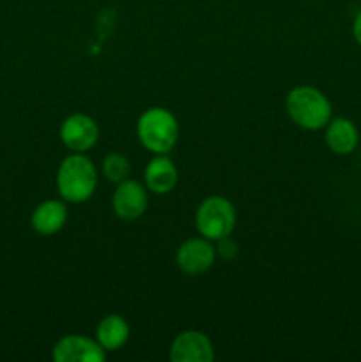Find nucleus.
I'll use <instances>...</instances> for the list:
<instances>
[{
  "label": "nucleus",
  "mask_w": 361,
  "mask_h": 362,
  "mask_svg": "<svg viewBox=\"0 0 361 362\" xmlns=\"http://www.w3.org/2000/svg\"><path fill=\"white\" fill-rule=\"evenodd\" d=\"M131 166L127 158H124L122 154H108L103 161V173H105L106 179L113 184H119L122 180H126L130 177Z\"/></svg>",
  "instance_id": "14"
},
{
  "label": "nucleus",
  "mask_w": 361,
  "mask_h": 362,
  "mask_svg": "<svg viewBox=\"0 0 361 362\" xmlns=\"http://www.w3.org/2000/svg\"><path fill=\"white\" fill-rule=\"evenodd\" d=\"M140 144L152 154H166L172 151L179 138L177 119L165 108H149L140 115L137 124Z\"/></svg>",
  "instance_id": "3"
},
{
  "label": "nucleus",
  "mask_w": 361,
  "mask_h": 362,
  "mask_svg": "<svg viewBox=\"0 0 361 362\" xmlns=\"http://www.w3.org/2000/svg\"><path fill=\"white\" fill-rule=\"evenodd\" d=\"M99 138L98 124L92 117L85 113H73L67 119H64L60 126V140L69 151L73 152H87L96 145Z\"/></svg>",
  "instance_id": "6"
},
{
  "label": "nucleus",
  "mask_w": 361,
  "mask_h": 362,
  "mask_svg": "<svg viewBox=\"0 0 361 362\" xmlns=\"http://www.w3.org/2000/svg\"><path fill=\"white\" fill-rule=\"evenodd\" d=\"M195 225L198 233L205 239H225L236 228V209L227 198L209 197L198 205Z\"/></svg>",
  "instance_id": "4"
},
{
  "label": "nucleus",
  "mask_w": 361,
  "mask_h": 362,
  "mask_svg": "<svg viewBox=\"0 0 361 362\" xmlns=\"http://www.w3.org/2000/svg\"><path fill=\"white\" fill-rule=\"evenodd\" d=\"M326 144L335 154L345 156L356 148L357 129L349 119H335L328 122L326 129Z\"/></svg>",
  "instance_id": "13"
},
{
  "label": "nucleus",
  "mask_w": 361,
  "mask_h": 362,
  "mask_svg": "<svg viewBox=\"0 0 361 362\" xmlns=\"http://www.w3.org/2000/svg\"><path fill=\"white\" fill-rule=\"evenodd\" d=\"M285 105L290 120L304 129H321L331 120V105L328 98L314 87H296L289 92Z\"/></svg>",
  "instance_id": "2"
},
{
  "label": "nucleus",
  "mask_w": 361,
  "mask_h": 362,
  "mask_svg": "<svg viewBox=\"0 0 361 362\" xmlns=\"http://www.w3.org/2000/svg\"><path fill=\"white\" fill-rule=\"evenodd\" d=\"M67 221V207L64 202L59 200H46L39 204L32 212L30 223L34 230L41 235H53Z\"/></svg>",
  "instance_id": "11"
},
{
  "label": "nucleus",
  "mask_w": 361,
  "mask_h": 362,
  "mask_svg": "<svg viewBox=\"0 0 361 362\" xmlns=\"http://www.w3.org/2000/svg\"><path fill=\"white\" fill-rule=\"evenodd\" d=\"M218 243L219 246L216 250V255H219L223 260H232L234 257H237V251L239 250H237V244L230 239V235L225 237V239H219Z\"/></svg>",
  "instance_id": "15"
},
{
  "label": "nucleus",
  "mask_w": 361,
  "mask_h": 362,
  "mask_svg": "<svg viewBox=\"0 0 361 362\" xmlns=\"http://www.w3.org/2000/svg\"><path fill=\"white\" fill-rule=\"evenodd\" d=\"M106 359V350L87 336L69 334L64 336L53 346V361L57 362H103Z\"/></svg>",
  "instance_id": "7"
},
{
  "label": "nucleus",
  "mask_w": 361,
  "mask_h": 362,
  "mask_svg": "<svg viewBox=\"0 0 361 362\" xmlns=\"http://www.w3.org/2000/svg\"><path fill=\"white\" fill-rule=\"evenodd\" d=\"M172 362H212L214 349L207 336L200 331H184L170 346Z\"/></svg>",
  "instance_id": "9"
},
{
  "label": "nucleus",
  "mask_w": 361,
  "mask_h": 362,
  "mask_svg": "<svg viewBox=\"0 0 361 362\" xmlns=\"http://www.w3.org/2000/svg\"><path fill=\"white\" fill-rule=\"evenodd\" d=\"M147 204V191L140 182L126 179L117 184V189L112 198V205L117 218H120L122 221H134V219L144 214Z\"/></svg>",
  "instance_id": "8"
},
{
  "label": "nucleus",
  "mask_w": 361,
  "mask_h": 362,
  "mask_svg": "<svg viewBox=\"0 0 361 362\" xmlns=\"http://www.w3.org/2000/svg\"><path fill=\"white\" fill-rule=\"evenodd\" d=\"M214 260L216 250L205 237H193L177 247L176 264L184 274H202L214 265Z\"/></svg>",
  "instance_id": "5"
},
{
  "label": "nucleus",
  "mask_w": 361,
  "mask_h": 362,
  "mask_svg": "<svg viewBox=\"0 0 361 362\" xmlns=\"http://www.w3.org/2000/svg\"><path fill=\"white\" fill-rule=\"evenodd\" d=\"M130 338V325L120 315H108L99 322L96 329V339L106 352H115L126 345Z\"/></svg>",
  "instance_id": "12"
},
{
  "label": "nucleus",
  "mask_w": 361,
  "mask_h": 362,
  "mask_svg": "<svg viewBox=\"0 0 361 362\" xmlns=\"http://www.w3.org/2000/svg\"><path fill=\"white\" fill-rule=\"evenodd\" d=\"M98 186V172L94 163L81 152H73L62 159L57 172V189L60 197L71 204L87 202Z\"/></svg>",
  "instance_id": "1"
},
{
  "label": "nucleus",
  "mask_w": 361,
  "mask_h": 362,
  "mask_svg": "<svg viewBox=\"0 0 361 362\" xmlns=\"http://www.w3.org/2000/svg\"><path fill=\"white\" fill-rule=\"evenodd\" d=\"M353 32H354V37H356V41L361 45V13H357L356 20H354Z\"/></svg>",
  "instance_id": "16"
},
{
  "label": "nucleus",
  "mask_w": 361,
  "mask_h": 362,
  "mask_svg": "<svg viewBox=\"0 0 361 362\" xmlns=\"http://www.w3.org/2000/svg\"><path fill=\"white\" fill-rule=\"evenodd\" d=\"M145 184L154 194H166L177 186L179 173H177L176 165L165 154H156L147 163V168L144 173Z\"/></svg>",
  "instance_id": "10"
}]
</instances>
